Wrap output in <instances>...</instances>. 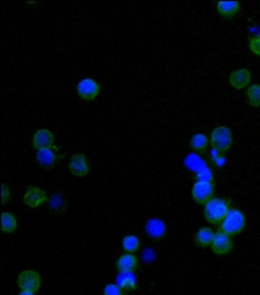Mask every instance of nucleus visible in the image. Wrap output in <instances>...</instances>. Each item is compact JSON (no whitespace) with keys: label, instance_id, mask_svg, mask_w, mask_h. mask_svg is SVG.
I'll use <instances>...</instances> for the list:
<instances>
[{"label":"nucleus","instance_id":"0eeeda50","mask_svg":"<svg viewBox=\"0 0 260 295\" xmlns=\"http://www.w3.org/2000/svg\"><path fill=\"white\" fill-rule=\"evenodd\" d=\"M68 168L73 175L83 177L90 172V165L86 156L83 153L77 152L70 157Z\"/></svg>","mask_w":260,"mask_h":295},{"label":"nucleus","instance_id":"f03ea898","mask_svg":"<svg viewBox=\"0 0 260 295\" xmlns=\"http://www.w3.org/2000/svg\"><path fill=\"white\" fill-rule=\"evenodd\" d=\"M245 225L246 217L244 212L237 208H232L220 223V231L230 236H234L242 232Z\"/></svg>","mask_w":260,"mask_h":295},{"label":"nucleus","instance_id":"4468645a","mask_svg":"<svg viewBox=\"0 0 260 295\" xmlns=\"http://www.w3.org/2000/svg\"><path fill=\"white\" fill-rule=\"evenodd\" d=\"M251 81V73L248 69L241 68L232 72L229 76L230 85L235 89H243Z\"/></svg>","mask_w":260,"mask_h":295},{"label":"nucleus","instance_id":"20e7f679","mask_svg":"<svg viewBox=\"0 0 260 295\" xmlns=\"http://www.w3.org/2000/svg\"><path fill=\"white\" fill-rule=\"evenodd\" d=\"M41 284V275L33 269L22 271L17 278V284L21 291L35 293L39 290Z\"/></svg>","mask_w":260,"mask_h":295},{"label":"nucleus","instance_id":"9d476101","mask_svg":"<svg viewBox=\"0 0 260 295\" xmlns=\"http://www.w3.org/2000/svg\"><path fill=\"white\" fill-rule=\"evenodd\" d=\"M54 142V136L51 131L47 128H40L34 134L32 144L34 149L40 151V150L52 148L53 147Z\"/></svg>","mask_w":260,"mask_h":295},{"label":"nucleus","instance_id":"39448f33","mask_svg":"<svg viewBox=\"0 0 260 295\" xmlns=\"http://www.w3.org/2000/svg\"><path fill=\"white\" fill-rule=\"evenodd\" d=\"M215 185L212 180H198L192 187V197L198 204H206L213 198Z\"/></svg>","mask_w":260,"mask_h":295},{"label":"nucleus","instance_id":"a211bd4d","mask_svg":"<svg viewBox=\"0 0 260 295\" xmlns=\"http://www.w3.org/2000/svg\"><path fill=\"white\" fill-rule=\"evenodd\" d=\"M117 284L124 290H134L137 289V279L133 272L120 273L117 277Z\"/></svg>","mask_w":260,"mask_h":295},{"label":"nucleus","instance_id":"f8f14e48","mask_svg":"<svg viewBox=\"0 0 260 295\" xmlns=\"http://www.w3.org/2000/svg\"><path fill=\"white\" fill-rule=\"evenodd\" d=\"M145 232L151 239L158 241L166 235V223L158 218H151L145 224Z\"/></svg>","mask_w":260,"mask_h":295},{"label":"nucleus","instance_id":"423d86ee","mask_svg":"<svg viewBox=\"0 0 260 295\" xmlns=\"http://www.w3.org/2000/svg\"><path fill=\"white\" fill-rule=\"evenodd\" d=\"M100 91V84L93 78H84L76 86L78 96L85 102H91L96 99Z\"/></svg>","mask_w":260,"mask_h":295},{"label":"nucleus","instance_id":"412c9836","mask_svg":"<svg viewBox=\"0 0 260 295\" xmlns=\"http://www.w3.org/2000/svg\"><path fill=\"white\" fill-rule=\"evenodd\" d=\"M18 223L13 214L9 212H2L1 230L6 233H12L17 229Z\"/></svg>","mask_w":260,"mask_h":295},{"label":"nucleus","instance_id":"ddd939ff","mask_svg":"<svg viewBox=\"0 0 260 295\" xmlns=\"http://www.w3.org/2000/svg\"><path fill=\"white\" fill-rule=\"evenodd\" d=\"M139 267V259L134 254H122L116 261L115 267L119 273L134 272Z\"/></svg>","mask_w":260,"mask_h":295},{"label":"nucleus","instance_id":"6ab92c4d","mask_svg":"<svg viewBox=\"0 0 260 295\" xmlns=\"http://www.w3.org/2000/svg\"><path fill=\"white\" fill-rule=\"evenodd\" d=\"M141 242L135 235H128L124 237L122 246L125 253L134 254L140 249Z\"/></svg>","mask_w":260,"mask_h":295},{"label":"nucleus","instance_id":"393cba45","mask_svg":"<svg viewBox=\"0 0 260 295\" xmlns=\"http://www.w3.org/2000/svg\"><path fill=\"white\" fill-rule=\"evenodd\" d=\"M9 199H10V188L6 183H3L2 184V204H7L9 203Z\"/></svg>","mask_w":260,"mask_h":295},{"label":"nucleus","instance_id":"a878e982","mask_svg":"<svg viewBox=\"0 0 260 295\" xmlns=\"http://www.w3.org/2000/svg\"><path fill=\"white\" fill-rule=\"evenodd\" d=\"M19 295H35L33 292L21 291Z\"/></svg>","mask_w":260,"mask_h":295},{"label":"nucleus","instance_id":"f257e3e1","mask_svg":"<svg viewBox=\"0 0 260 295\" xmlns=\"http://www.w3.org/2000/svg\"><path fill=\"white\" fill-rule=\"evenodd\" d=\"M230 209V201L227 199L213 197L204 205V217L211 224H220Z\"/></svg>","mask_w":260,"mask_h":295},{"label":"nucleus","instance_id":"6e6552de","mask_svg":"<svg viewBox=\"0 0 260 295\" xmlns=\"http://www.w3.org/2000/svg\"><path fill=\"white\" fill-rule=\"evenodd\" d=\"M23 203L30 208H37L48 201L47 193L36 186H30L26 189L22 198Z\"/></svg>","mask_w":260,"mask_h":295},{"label":"nucleus","instance_id":"1a4fd4ad","mask_svg":"<svg viewBox=\"0 0 260 295\" xmlns=\"http://www.w3.org/2000/svg\"><path fill=\"white\" fill-rule=\"evenodd\" d=\"M62 155L58 153V148L53 146L52 148L40 150L36 153V160L41 168L50 170L54 168L59 159Z\"/></svg>","mask_w":260,"mask_h":295},{"label":"nucleus","instance_id":"aec40b11","mask_svg":"<svg viewBox=\"0 0 260 295\" xmlns=\"http://www.w3.org/2000/svg\"><path fill=\"white\" fill-rule=\"evenodd\" d=\"M209 139L203 133L194 135L191 139L189 145L195 152L203 153L206 151L209 146Z\"/></svg>","mask_w":260,"mask_h":295},{"label":"nucleus","instance_id":"b1692460","mask_svg":"<svg viewBox=\"0 0 260 295\" xmlns=\"http://www.w3.org/2000/svg\"><path fill=\"white\" fill-rule=\"evenodd\" d=\"M249 47L253 53L260 56V34L250 38Z\"/></svg>","mask_w":260,"mask_h":295},{"label":"nucleus","instance_id":"2eb2a0df","mask_svg":"<svg viewBox=\"0 0 260 295\" xmlns=\"http://www.w3.org/2000/svg\"><path fill=\"white\" fill-rule=\"evenodd\" d=\"M67 200L61 193H53L48 200L49 209L53 215L59 216L65 212Z\"/></svg>","mask_w":260,"mask_h":295},{"label":"nucleus","instance_id":"f3484780","mask_svg":"<svg viewBox=\"0 0 260 295\" xmlns=\"http://www.w3.org/2000/svg\"><path fill=\"white\" fill-rule=\"evenodd\" d=\"M240 3L238 1H219L217 4L218 12L224 17H233L240 11Z\"/></svg>","mask_w":260,"mask_h":295},{"label":"nucleus","instance_id":"dca6fc26","mask_svg":"<svg viewBox=\"0 0 260 295\" xmlns=\"http://www.w3.org/2000/svg\"><path fill=\"white\" fill-rule=\"evenodd\" d=\"M215 232L209 227H203L197 231L195 235V243L200 247L206 248L212 246Z\"/></svg>","mask_w":260,"mask_h":295},{"label":"nucleus","instance_id":"7ed1b4c3","mask_svg":"<svg viewBox=\"0 0 260 295\" xmlns=\"http://www.w3.org/2000/svg\"><path fill=\"white\" fill-rule=\"evenodd\" d=\"M211 145L217 152L224 153L230 149L233 143V136L230 128L218 126L212 131L210 138Z\"/></svg>","mask_w":260,"mask_h":295},{"label":"nucleus","instance_id":"4be33fe9","mask_svg":"<svg viewBox=\"0 0 260 295\" xmlns=\"http://www.w3.org/2000/svg\"><path fill=\"white\" fill-rule=\"evenodd\" d=\"M248 102L251 106L258 107L260 105V85L253 84L247 90Z\"/></svg>","mask_w":260,"mask_h":295},{"label":"nucleus","instance_id":"5701e85b","mask_svg":"<svg viewBox=\"0 0 260 295\" xmlns=\"http://www.w3.org/2000/svg\"><path fill=\"white\" fill-rule=\"evenodd\" d=\"M103 295H125V293L117 284H108L104 287Z\"/></svg>","mask_w":260,"mask_h":295},{"label":"nucleus","instance_id":"9b49d317","mask_svg":"<svg viewBox=\"0 0 260 295\" xmlns=\"http://www.w3.org/2000/svg\"><path fill=\"white\" fill-rule=\"evenodd\" d=\"M230 235L221 231L215 232V238L212 242V249L217 255H226L233 249V241Z\"/></svg>","mask_w":260,"mask_h":295}]
</instances>
